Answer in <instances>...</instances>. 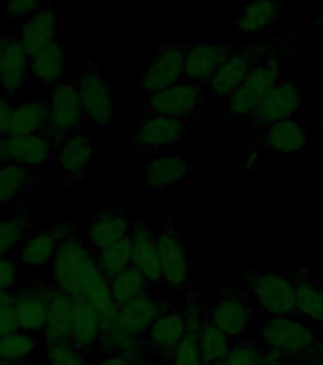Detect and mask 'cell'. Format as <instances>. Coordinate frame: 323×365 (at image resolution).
I'll return each mask as SVG.
<instances>
[{
  "instance_id": "19",
  "label": "cell",
  "mask_w": 323,
  "mask_h": 365,
  "mask_svg": "<svg viewBox=\"0 0 323 365\" xmlns=\"http://www.w3.org/2000/svg\"><path fill=\"white\" fill-rule=\"evenodd\" d=\"M73 234L74 228L71 222H57L53 230H40V232L29 234L25 242L19 245L17 259L25 268L50 267L59 244Z\"/></svg>"
},
{
  "instance_id": "55",
  "label": "cell",
  "mask_w": 323,
  "mask_h": 365,
  "mask_svg": "<svg viewBox=\"0 0 323 365\" xmlns=\"http://www.w3.org/2000/svg\"><path fill=\"white\" fill-rule=\"evenodd\" d=\"M0 365H2V364H0Z\"/></svg>"
},
{
  "instance_id": "15",
  "label": "cell",
  "mask_w": 323,
  "mask_h": 365,
  "mask_svg": "<svg viewBox=\"0 0 323 365\" xmlns=\"http://www.w3.org/2000/svg\"><path fill=\"white\" fill-rule=\"evenodd\" d=\"M188 319L187 310L179 308H168L162 316L153 324V327L145 333V341L150 358L171 359L179 348L181 341L187 333Z\"/></svg>"
},
{
  "instance_id": "49",
  "label": "cell",
  "mask_w": 323,
  "mask_h": 365,
  "mask_svg": "<svg viewBox=\"0 0 323 365\" xmlns=\"http://www.w3.org/2000/svg\"><path fill=\"white\" fill-rule=\"evenodd\" d=\"M319 53H322V59H323V19H322V25H319Z\"/></svg>"
},
{
  "instance_id": "33",
  "label": "cell",
  "mask_w": 323,
  "mask_h": 365,
  "mask_svg": "<svg viewBox=\"0 0 323 365\" xmlns=\"http://www.w3.org/2000/svg\"><path fill=\"white\" fill-rule=\"evenodd\" d=\"M48 128V103L42 99H25L14 103L10 135H36Z\"/></svg>"
},
{
  "instance_id": "23",
  "label": "cell",
  "mask_w": 323,
  "mask_h": 365,
  "mask_svg": "<svg viewBox=\"0 0 323 365\" xmlns=\"http://www.w3.org/2000/svg\"><path fill=\"white\" fill-rule=\"evenodd\" d=\"M96 156L97 147L91 137L86 133H73L57 145L53 160L68 182H78L86 177Z\"/></svg>"
},
{
  "instance_id": "45",
  "label": "cell",
  "mask_w": 323,
  "mask_h": 365,
  "mask_svg": "<svg viewBox=\"0 0 323 365\" xmlns=\"http://www.w3.org/2000/svg\"><path fill=\"white\" fill-rule=\"evenodd\" d=\"M17 331L21 329H19V324H17L14 307H11V304H6V307L0 308V339L11 335V333H17Z\"/></svg>"
},
{
  "instance_id": "4",
  "label": "cell",
  "mask_w": 323,
  "mask_h": 365,
  "mask_svg": "<svg viewBox=\"0 0 323 365\" xmlns=\"http://www.w3.org/2000/svg\"><path fill=\"white\" fill-rule=\"evenodd\" d=\"M247 295L259 314V319L297 314V293L289 272L276 268H253L250 270Z\"/></svg>"
},
{
  "instance_id": "27",
  "label": "cell",
  "mask_w": 323,
  "mask_h": 365,
  "mask_svg": "<svg viewBox=\"0 0 323 365\" xmlns=\"http://www.w3.org/2000/svg\"><path fill=\"white\" fill-rule=\"evenodd\" d=\"M297 293V316L323 327V278L307 268L289 270Z\"/></svg>"
},
{
  "instance_id": "50",
  "label": "cell",
  "mask_w": 323,
  "mask_h": 365,
  "mask_svg": "<svg viewBox=\"0 0 323 365\" xmlns=\"http://www.w3.org/2000/svg\"><path fill=\"white\" fill-rule=\"evenodd\" d=\"M319 133H322V141H323V103L319 107Z\"/></svg>"
},
{
  "instance_id": "21",
  "label": "cell",
  "mask_w": 323,
  "mask_h": 365,
  "mask_svg": "<svg viewBox=\"0 0 323 365\" xmlns=\"http://www.w3.org/2000/svg\"><path fill=\"white\" fill-rule=\"evenodd\" d=\"M259 145L276 156H301L308 148L307 124L301 118H289L261 130Z\"/></svg>"
},
{
  "instance_id": "8",
  "label": "cell",
  "mask_w": 323,
  "mask_h": 365,
  "mask_svg": "<svg viewBox=\"0 0 323 365\" xmlns=\"http://www.w3.org/2000/svg\"><path fill=\"white\" fill-rule=\"evenodd\" d=\"M272 48L274 42L247 44L236 48L232 56L222 63V67L207 82L211 97H219L222 103H227L238 91L240 86L244 84L251 71L272 51Z\"/></svg>"
},
{
  "instance_id": "13",
  "label": "cell",
  "mask_w": 323,
  "mask_h": 365,
  "mask_svg": "<svg viewBox=\"0 0 323 365\" xmlns=\"http://www.w3.org/2000/svg\"><path fill=\"white\" fill-rule=\"evenodd\" d=\"M183 50H185V78L207 84L236 48L230 40L190 38L183 44Z\"/></svg>"
},
{
  "instance_id": "38",
  "label": "cell",
  "mask_w": 323,
  "mask_h": 365,
  "mask_svg": "<svg viewBox=\"0 0 323 365\" xmlns=\"http://www.w3.org/2000/svg\"><path fill=\"white\" fill-rule=\"evenodd\" d=\"M131 253H133V247H131L130 236L118 244H113L105 250L97 251V264L101 268V272L107 276L108 282L124 272L125 268L131 267Z\"/></svg>"
},
{
  "instance_id": "20",
  "label": "cell",
  "mask_w": 323,
  "mask_h": 365,
  "mask_svg": "<svg viewBox=\"0 0 323 365\" xmlns=\"http://www.w3.org/2000/svg\"><path fill=\"white\" fill-rule=\"evenodd\" d=\"M51 285L31 284L14 293V312H16L19 329L40 335L48 322V297Z\"/></svg>"
},
{
  "instance_id": "16",
  "label": "cell",
  "mask_w": 323,
  "mask_h": 365,
  "mask_svg": "<svg viewBox=\"0 0 323 365\" xmlns=\"http://www.w3.org/2000/svg\"><path fill=\"white\" fill-rule=\"evenodd\" d=\"M190 122L168 118V116H145L137 125L133 145L143 153H156L165 147H173L187 139Z\"/></svg>"
},
{
  "instance_id": "30",
  "label": "cell",
  "mask_w": 323,
  "mask_h": 365,
  "mask_svg": "<svg viewBox=\"0 0 323 365\" xmlns=\"http://www.w3.org/2000/svg\"><path fill=\"white\" fill-rule=\"evenodd\" d=\"M105 333L101 318L86 301H76L71 322V344L82 352L97 350Z\"/></svg>"
},
{
  "instance_id": "5",
  "label": "cell",
  "mask_w": 323,
  "mask_h": 365,
  "mask_svg": "<svg viewBox=\"0 0 323 365\" xmlns=\"http://www.w3.org/2000/svg\"><path fill=\"white\" fill-rule=\"evenodd\" d=\"M211 97L207 84L183 80L168 90L147 96L139 105L145 116H168V118L193 122L205 116V103Z\"/></svg>"
},
{
  "instance_id": "46",
  "label": "cell",
  "mask_w": 323,
  "mask_h": 365,
  "mask_svg": "<svg viewBox=\"0 0 323 365\" xmlns=\"http://www.w3.org/2000/svg\"><path fill=\"white\" fill-rule=\"evenodd\" d=\"M11 110H14V103H11L10 97L0 96V139L10 135Z\"/></svg>"
},
{
  "instance_id": "29",
  "label": "cell",
  "mask_w": 323,
  "mask_h": 365,
  "mask_svg": "<svg viewBox=\"0 0 323 365\" xmlns=\"http://www.w3.org/2000/svg\"><path fill=\"white\" fill-rule=\"evenodd\" d=\"M133 219L120 211H97L90 219L88 227V245L93 253L105 250L108 245L118 244L131 234Z\"/></svg>"
},
{
  "instance_id": "39",
  "label": "cell",
  "mask_w": 323,
  "mask_h": 365,
  "mask_svg": "<svg viewBox=\"0 0 323 365\" xmlns=\"http://www.w3.org/2000/svg\"><path fill=\"white\" fill-rule=\"evenodd\" d=\"M31 179L25 168L16 164H0V205H11L27 192Z\"/></svg>"
},
{
  "instance_id": "47",
  "label": "cell",
  "mask_w": 323,
  "mask_h": 365,
  "mask_svg": "<svg viewBox=\"0 0 323 365\" xmlns=\"http://www.w3.org/2000/svg\"><path fill=\"white\" fill-rule=\"evenodd\" d=\"M93 365H137L133 361L125 358H120V356H111V354H103L101 358L97 359Z\"/></svg>"
},
{
  "instance_id": "36",
  "label": "cell",
  "mask_w": 323,
  "mask_h": 365,
  "mask_svg": "<svg viewBox=\"0 0 323 365\" xmlns=\"http://www.w3.org/2000/svg\"><path fill=\"white\" fill-rule=\"evenodd\" d=\"M40 346L36 335L27 331H17L0 339V364L17 365L27 361Z\"/></svg>"
},
{
  "instance_id": "2",
  "label": "cell",
  "mask_w": 323,
  "mask_h": 365,
  "mask_svg": "<svg viewBox=\"0 0 323 365\" xmlns=\"http://www.w3.org/2000/svg\"><path fill=\"white\" fill-rule=\"evenodd\" d=\"M50 272L53 287L76 301H82L97 282L107 278L97 264L96 253L76 234L68 236L59 244L50 264Z\"/></svg>"
},
{
  "instance_id": "34",
  "label": "cell",
  "mask_w": 323,
  "mask_h": 365,
  "mask_svg": "<svg viewBox=\"0 0 323 365\" xmlns=\"http://www.w3.org/2000/svg\"><path fill=\"white\" fill-rule=\"evenodd\" d=\"M185 310H187L188 327L185 339L171 358V365H204L202 350H200V327L204 318V308L200 307L196 299H190Z\"/></svg>"
},
{
  "instance_id": "12",
  "label": "cell",
  "mask_w": 323,
  "mask_h": 365,
  "mask_svg": "<svg viewBox=\"0 0 323 365\" xmlns=\"http://www.w3.org/2000/svg\"><path fill=\"white\" fill-rule=\"evenodd\" d=\"M185 80V50L183 44H162L153 51L137 88L145 96L164 91Z\"/></svg>"
},
{
  "instance_id": "43",
  "label": "cell",
  "mask_w": 323,
  "mask_h": 365,
  "mask_svg": "<svg viewBox=\"0 0 323 365\" xmlns=\"http://www.w3.org/2000/svg\"><path fill=\"white\" fill-rule=\"evenodd\" d=\"M42 0H4L6 14L14 19H27L42 8Z\"/></svg>"
},
{
  "instance_id": "14",
  "label": "cell",
  "mask_w": 323,
  "mask_h": 365,
  "mask_svg": "<svg viewBox=\"0 0 323 365\" xmlns=\"http://www.w3.org/2000/svg\"><path fill=\"white\" fill-rule=\"evenodd\" d=\"M56 148L46 133L6 135L0 139V164H16L25 170H36L56 158Z\"/></svg>"
},
{
  "instance_id": "52",
  "label": "cell",
  "mask_w": 323,
  "mask_h": 365,
  "mask_svg": "<svg viewBox=\"0 0 323 365\" xmlns=\"http://www.w3.org/2000/svg\"><path fill=\"white\" fill-rule=\"evenodd\" d=\"M2 46H4V36L0 38V56H2Z\"/></svg>"
},
{
  "instance_id": "41",
  "label": "cell",
  "mask_w": 323,
  "mask_h": 365,
  "mask_svg": "<svg viewBox=\"0 0 323 365\" xmlns=\"http://www.w3.org/2000/svg\"><path fill=\"white\" fill-rule=\"evenodd\" d=\"M29 230L27 215H10L0 219V257H10L11 251L19 250Z\"/></svg>"
},
{
  "instance_id": "18",
  "label": "cell",
  "mask_w": 323,
  "mask_h": 365,
  "mask_svg": "<svg viewBox=\"0 0 323 365\" xmlns=\"http://www.w3.org/2000/svg\"><path fill=\"white\" fill-rule=\"evenodd\" d=\"M168 308H171L170 302L164 301L154 291H148V293H143V295L135 297L133 301L118 307V314H116L113 327L137 333V335H145Z\"/></svg>"
},
{
  "instance_id": "35",
  "label": "cell",
  "mask_w": 323,
  "mask_h": 365,
  "mask_svg": "<svg viewBox=\"0 0 323 365\" xmlns=\"http://www.w3.org/2000/svg\"><path fill=\"white\" fill-rule=\"evenodd\" d=\"M234 339L217 327L204 310L202 327H200V350H202V361L204 365H221L230 352Z\"/></svg>"
},
{
  "instance_id": "26",
  "label": "cell",
  "mask_w": 323,
  "mask_h": 365,
  "mask_svg": "<svg viewBox=\"0 0 323 365\" xmlns=\"http://www.w3.org/2000/svg\"><path fill=\"white\" fill-rule=\"evenodd\" d=\"M59 34H61V17L50 6H44L21 23L17 38L29 56H33L34 51L59 42Z\"/></svg>"
},
{
  "instance_id": "48",
  "label": "cell",
  "mask_w": 323,
  "mask_h": 365,
  "mask_svg": "<svg viewBox=\"0 0 323 365\" xmlns=\"http://www.w3.org/2000/svg\"><path fill=\"white\" fill-rule=\"evenodd\" d=\"M14 301V293L10 291H0V308L6 307V304H11Z\"/></svg>"
},
{
  "instance_id": "54",
  "label": "cell",
  "mask_w": 323,
  "mask_h": 365,
  "mask_svg": "<svg viewBox=\"0 0 323 365\" xmlns=\"http://www.w3.org/2000/svg\"><path fill=\"white\" fill-rule=\"evenodd\" d=\"M0 38H2V36H0Z\"/></svg>"
},
{
  "instance_id": "31",
  "label": "cell",
  "mask_w": 323,
  "mask_h": 365,
  "mask_svg": "<svg viewBox=\"0 0 323 365\" xmlns=\"http://www.w3.org/2000/svg\"><path fill=\"white\" fill-rule=\"evenodd\" d=\"M97 350H101L103 354L130 359L137 365H145L147 359L150 358L145 335H137V333H130V331L118 329V327H113L103 333Z\"/></svg>"
},
{
  "instance_id": "51",
  "label": "cell",
  "mask_w": 323,
  "mask_h": 365,
  "mask_svg": "<svg viewBox=\"0 0 323 365\" xmlns=\"http://www.w3.org/2000/svg\"><path fill=\"white\" fill-rule=\"evenodd\" d=\"M301 365H323L322 359H310V361H304V364Z\"/></svg>"
},
{
  "instance_id": "44",
  "label": "cell",
  "mask_w": 323,
  "mask_h": 365,
  "mask_svg": "<svg viewBox=\"0 0 323 365\" xmlns=\"http://www.w3.org/2000/svg\"><path fill=\"white\" fill-rule=\"evenodd\" d=\"M17 282V264L10 257H0V291H10Z\"/></svg>"
},
{
  "instance_id": "7",
  "label": "cell",
  "mask_w": 323,
  "mask_h": 365,
  "mask_svg": "<svg viewBox=\"0 0 323 365\" xmlns=\"http://www.w3.org/2000/svg\"><path fill=\"white\" fill-rule=\"evenodd\" d=\"M86 113L80 101L78 84L74 82H59L51 91L48 103V128L46 137L53 145H59L73 133H78L82 124L86 122Z\"/></svg>"
},
{
  "instance_id": "6",
  "label": "cell",
  "mask_w": 323,
  "mask_h": 365,
  "mask_svg": "<svg viewBox=\"0 0 323 365\" xmlns=\"http://www.w3.org/2000/svg\"><path fill=\"white\" fill-rule=\"evenodd\" d=\"M205 314L219 329L225 331L234 341L247 335L253 322L259 319V314L247 291L228 287V285H222L217 289L215 299L205 308Z\"/></svg>"
},
{
  "instance_id": "40",
  "label": "cell",
  "mask_w": 323,
  "mask_h": 365,
  "mask_svg": "<svg viewBox=\"0 0 323 365\" xmlns=\"http://www.w3.org/2000/svg\"><path fill=\"white\" fill-rule=\"evenodd\" d=\"M267 350L259 341V336H242L234 341L230 352L221 365H265Z\"/></svg>"
},
{
  "instance_id": "17",
  "label": "cell",
  "mask_w": 323,
  "mask_h": 365,
  "mask_svg": "<svg viewBox=\"0 0 323 365\" xmlns=\"http://www.w3.org/2000/svg\"><path fill=\"white\" fill-rule=\"evenodd\" d=\"M130 238L131 247H133L131 264L145 276V279L153 289L164 287V272H162L154 228L148 225V221H135L133 228H131Z\"/></svg>"
},
{
  "instance_id": "22",
  "label": "cell",
  "mask_w": 323,
  "mask_h": 365,
  "mask_svg": "<svg viewBox=\"0 0 323 365\" xmlns=\"http://www.w3.org/2000/svg\"><path fill=\"white\" fill-rule=\"evenodd\" d=\"M194 170V162L185 154H164L150 160L139 171V185L150 192H162L181 182Z\"/></svg>"
},
{
  "instance_id": "32",
  "label": "cell",
  "mask_w": 323,
  "mask_h": 365,
  "mask_svg": "<svg viewBox=\"0 0 323 365\" xmlns=\"http://www.w3.org/2000/svg\"><path fill=\"white\" fill-rule=\"evenodd\" d=\"M65 71V48L61 42L46 46L29 56V73L39 84H59Z\"/></svg>"
},
{
  "instance_id": "9",
  "label": "cell",
  "mask_w": 323,
  "mask_h": 365,
  "mask_svg": "<svg viewBox=\"0 0 323 365\" xmlns=\"http://www.w3.org/2000/svg\"><path fill=\"white\" fill-rule=\"evenodd\" d=\"M154 236H156L162 272H164V289L173 293L188 291L193 284V268H190L187 245L183 242L181 234L177 232L173 221H168L156 228Z\"/></svg>"
},
{
  "instance_id": "37",
  "label": "cell",
  "mask_w": 323,
  "mask_h": 365,
  "mask_svg": "<svg viewBox=\"0 0 323 365\" xmlns=\"http://www.w3.org/2000/svg\"><path fill=\"white\" fill-rule=\"evenodd\" d=\"M111 291H113V297L114 301H116V304L122 307L125 302L133 301L135 297L154 289L148 285L145 276L131 264L130 268H125L124 272L118 274L116 278L111 279Z\"/></svg>"
},
{
  "instance_id": "3",
  "label": "cell",
  "mask_w": 323,
  "mask_h": 365,
  "mask_svg": "<svg viewBox=\"0 0 323 365\" xmlns=\"http://www.w3.org/2000/svg\"><path fill=\"white\" fill-rule=\"evenodd\" d=\"M293 46V36H282L274 40L272 51L257 65L227 103H222L221 110L217 114L232 116V118H247L257 103L267 96L268 91L282 82L284 61Z\"/></svg>"
},
{
  "instance_id": "24",
  "label": "cell",
  "mask_w": 323,
  "mask_h": 365,
  "mask_svg": "<svg viewBox=\"0 0 323 365\" xmlns=\"http://www.w3.org/2000/svg\"><path fill=\"white\" fill-rule=\"evenodd\" d=\"M74 304H76V299L51 285L50 297H48V322H46L44 331L40 333L42 348L71 342Z\"/></svg>"
},
{
  "instance_id": "28",
  "label": "cell",
  "mask_w": 323,
  "mask_h": 365,
  "mask_svg": "<svg viewBox=\"0 0 323 365\" xmlns=\"http://www.w3.org/2000/svg\"><path fill=\"white\" fill-rule=\"evenodd\" d=\"M29 78V53L17 36H4L0 56V90L6 96H14L25 88Z\"/></svg>"
},
{
  "instance_id": "42",
  "label": "cell",
  "mask_w": 323,
  "mask_h": 365,
  "mask_svg": "<svg viewBox=\"0 0 323 365\" xmlns=\"http://www.w3.org/2000/svg\"><path fill=\"white\" fill-rule=\"evenodd\" d=\"M46 365H91L86 358V352L73 346L71 342L53 344L44 348Z\"/></svg>"
},
{
  "instance_id": "10",
  "label": "cell",
  "mask_w": 323,
  "mask_h": 365,
  "mask_svg": "<svg viewBox=\"0 0 323 365\" xmlns=\"http://www.w3.org/2000/svg\"><path fill=\"white\" fill-rule=\"evenodd\" d=\"M76 84L86 118L101 130H111L114 122V93L111 80L97 67L86 65Z\"/></svg>"
},
{
  "instance_id": "1",
  "label": "cell",
  "mask_w": 323,
  "mask_h": 365,
  "mask_svg": "<svg viewBox=\"0 0 323 365\" xmlns=\"http://www.w3.org/2000/svg\"><path fill=\"white\" fill-rule=\"evenodd\" d=\"M259 341L265 350L289 365H301L310 359H319L323 342H319L312 324L301 316L259 319Z\"/></svg>"
},
{
  "instance_id": "25",
  "label": "cell",
  "mask_w": 323,
  "mask_h": 365,
  "mask_svg": "<svg viewBox=\"0 0 323 365\" xmlns=\"http://www.w3.org/2000/svg\"><path fill=\"white\" fill-rule=\"evenodd\" d=\"M282 14V0H253L236 10L234 31L242 36H261L280 21Z\"/></svg>"
},
{
  "instance_id": "53",
  "label": "cell",
  "mask_w": 323,
  "mask_h": 365,
  "mask_svg": "<svg viewBox=\"0 0 323 365\" xmlns=\"http://www.w3.org/2000/svg\"><path fill=\"white\" fill-rule=\"evenodd\" d=\"M322 88H323V82H322Z\"/></svg>"
},
{
  "instance_id": "11",
  "label": "cell",
  "mask_w": 323,
  "mask_h": 365,
  "mask_svg": "<svg viewBox=\"0 0 323 365\" xmlns=\"http://www.w3.org/2000/svg\"><path fill=\"white\" fill-rule=\"evenodd\" d=\"M302 110H307V99L302 96V91L291 82L282 80L276 88H272L261 101L257 103V107L251 110L245 120L251 128L265 130L276 122L297 118V114Z\"/></svg>"
}]
</instances>
